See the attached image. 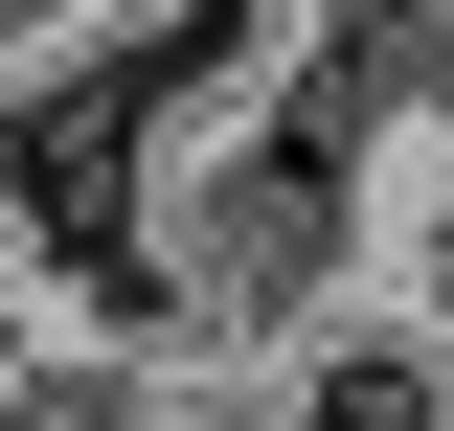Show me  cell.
I'll return each instance as SVG.
<instances>
[{
	"instance_id": "1",
	"label": "cell",
	"mask_w": 454,
	"mask_h": 431,
	"mask_svg": "<svg viewBox=\"0 0 454 431\" xmlns=\"http://www.w3.org/2000/svg\"><path fill=\"white\" fill-rule=\"evenodd\" d=\"M250 386H273L295 431H454V318H409L387 272H364V295H318Z\"/></svg>"
},
{
	"instance_id": "2",
	"label": "cell",
	"mask_w": 454,
	"mask_h": 431,
	"mask_svg": "<svg viewBox=\"0 0 454 431\" xmlns=\"http://www.w3.org/2000/svg\"><path fill=\"white\" fill-rule=\"evenodd\" d=\"M68 341H91V318H68L46 272H0V431H23V409H46V386H68Z\"/></svg>"
}]
</instances>
